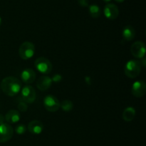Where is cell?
<instances>
[{
  "label": "cell",
  "instance_id": "obj_25",
  "mask_svg": "<svg viewBox=\"0 0 146 146\" xmlns=\"http://www.w3.org/2000/svg\"><path fill=\"white\" fill-rule=\"evenodd\" d=\"M111 0H104V2H106V3H108V2H109V1H111Z\"/></svg>",
  "mask_w": 146,
  "mask_h": 146
},
{
  "label": "cell",
  "instance_id": "obj_23",
  "mask_svg": "<svg viewBox=\"0 0 146 146\" xmlns=\"http://www.w3.org/2000/svg\"><path fill=\"white\" fill-rule=\"evenodd\" d=\"M4 117H3V115H0V125L4 123Z\"/></svg>",
  "mask_w": 146,
  "mask_h": 146
},
{
  "label": "cell",
  "instance_id": "obj_15",
  "mask_svg": "<svg viewBox=\"0 0 146 146\" xmlns=\"http://www.w3.org/2000/svg\"><path fill=\"white\" fill-rule=\"evenodd\" d=\"M123 38L126 41H131L134 39L135 36V29L131 25L125 26L123 29L122 31Z\"/></svg>",
  "mask_w": 146,
  "mask_h": 146
},
{
  "label": "cell",
  "instance_id": "obj_6",
  "mask_svg": "<svg viewBox=\"0 0 146 146\" xmlns=\"http://www.w3.org/2000/svg\"><path fill=\"white\" fill-rule=\"evenodd\" d=\"M14 135V129L9 123L0 125V143H7Z\"/></svg>",
  "mask_w": 146,
  "mask_h": 146
},
{
  "label": "cell",
  "instance_id": "obj_13",
  "mask_svg": "<svg viewBox=\"0 0 146 146\" xmlns=\"http://www.w3.org/2000/svg\"><path fill=\"white\" fill-rule=\"evenodd\" d=\"M52 80L48 76H42L38 79L36 86L41 91H46L48 90L52 84Z\"/></svg>",
  "mask_w": 146,
  "mask_h": 146
},
{
  "label": "cell",
  "instance_id": "obj_10",
  "mask_svg": "<svg viewBox=\"0 0 146 146\" xmlns=\"http://www.w3.org/2000/svg\"><path fill=\"white\" fill-rule=\"evenodd\" d=\"M104 15L110 20H114L118 17L119 10L118 7L114 4H108L104 7Z\"/></svg>",
  "mask_w": 146,
  "mask_h": 146
},
{
  "label": "cell",
  "instance_id": "obj_8",
  "mask_svg": "<svg viewBox=\"0 0 146 146\" xmlns=\"http://www.w3.org/2000/svg\"><path fill=\"white\" fill-rule=\"evenodd\" d=\"M131 54L136 58L142 59L145 57L146 48L144 42L141 41L135 42L131 47Z\"/></svg>",
  "mask_w": 146,
  "mask_h": 146
},
{
  "label": "cell",
  "instance_id": "obj_22",
  "mask_svg": "<svg viewBox=\"0 0 146 146\" xmlns=\"http://www.w3.org/2000/svg\"><path fill=\"white\" fill-rule=\"evenodd\" d=\"M78 4L81 7H86L88 6V0H78Z\"/></svg>",
  "mask_w": 146,
  "mask_h": 146
},
{
  "label": "cell",
  "instance_id": "obj_21",
  "mask_svg": "<svg viewBox=\"0 0 146 146\" xmlns=\"http://www.w3.org/2000/svg\"><path fill=\"white\" fill-rule=\"evenodd\" d=\"M61 79H62V77H61V75H60L59 74H56L55 75H54V77H53V78L51 79V80H52V82H58L61 81Z\"/></svg>",
  "mask_w": 146,
  "mask_h": 146
},
{
  "label": "cell",
  "instance_id": "obj_3",
  "mask_svg": "<svg viewBox=\"0 0 146 146\" xmlns=\"http://www.w3.org/2000/svg\"><path fill=\"white\" fill-rule=\"evenodd\" d=\"M35 53V47L32 42H24L19 49V54L22 60H27L34 56Z\"/></svg>",
  "mask_w": 146,
  "mask_h": 146
},
{
  "label": "cell",
  "instance_id": "obj_1",
  "mask_svg": "<svg viewBox=\"0 0 146 146\" xmlns=\"http://www.w3.org/2000/svg\"><path fill=\"white\" fill-rule=\"evenodd\" d=\"M1 88L6 95L13 97L21 90V82L17 77H7L1 81Z\"/></svg>",
  "mask_w": 146,
  "mask_h": 146
},
{
  "label": "cell",
  "instance_id": "obj_2",
  "mask_svg": "<svg viewBox=\"0 0 146 146\" xmlns=\"http://www.w3.org/2000/svg\"><path fill=\"white\" fill-rule=\"evenodd\" d=\"M141 67L142 64L138 60H129L124 67V73L128 78H135L141 73Z\"/></svg>",
  "mask_w": 146,
  "mask_h": 146
},
{
  "label": "cell",
  "instance_id": "obj_7",
  "mask_svg": "<svg viewBox=\"0 0 146 146\" xmlns=\"http://www.w3.org/2000/svg\"><path fill=\"white\" fill-rule=\"evenodd\" d=\"M21 99L27 103H33L36 97V90L32 86L25 85L21 92Z\"/></svg>",
  "mask_w": 146,
  "mask_h": 146
},
{
  "label": "cell",
  "instance_id": "obj_9",
  "mask_svg": "<svg viewBox=\"0 0 146 146\" xmlns=\"http://www.w3.org/2000/svg\"><path fill=\"white\" fill-rule=\"evenodd\" d=\"M131 93L135 97H143L146 93V84L143 81L138 80L133 84Z\"/></svg>",
  "mask_w": 146,
  "mask_h": 146
},
{
  "label": "cell",
  "instance_id": "obj_26",
  "mask_svg": "<svg viewBox=\"0 0 146 146\" xmlns=\"http://www.w3.org/2000/svg\"><path fill=\"white\" fill-rule=\"evenodd\" d=\"M1 21H2V19H1V17H0V25L1 24Z\"/></svg>",
  "mask_w": 146,
  "mask_h": 146
},
{
  "label": "cell",
  "instance_id": "obj_14",
  "mask_svg": "<svg viewBox=\"0 0 146 146\" xmlns=\"http://www.w3.org/2000/svg\"><path fill=\"white\" fill-rule=\"evenodd\" d=\"M20 118H21V115L18 110H11L7 113L4 120L9 124H14L19 121Z\"/></svg>",
  "mask_w": 146,
  "mask_h": 146
},
{
  "label": "cell",
  "instance_id": "obj_19",
  "mask_svg": "<svg viewBox=\"0 0 146 146\" xmlns=\"http://www.w3.org/2000/svg\"><path fill=\"white\" fill-rule=\"evenodd\" d=\"M27 131V127H26L25 125L22 124H19L16 126L15 127V132L18 135H23L26 133Z\"/></svg>",
  "mask_w": 146,
  "mask_h": 146
},
{
  "label": "cell",
  "instance_id": "obj_24",
  "mask_svg": "<svg viewBox=\"0 0 146 146\" xmlns=\"http://www.w3.org/2000/svg\"><path fill=\"white\" fill-rule=\"evenodd\" d=\"M115 1H117V2H118V3H122V2H123L125 0H115Z\"/></svg>",
  "mask_w": 146,
  "mask_h": 146
},
{
  "label": "cell",
  "instance_id": "obj_17",
  "mask_svg": "<svg viewBox=\"0 0 146 146\" xmlns=\"http://www.w3.org/2000/svg\"><path fill=\"white\" fill-rule=\"evenodd\" d=\"M101 9L96 4L89 6V14L93 18H98L101 15Z\"/></svg>",
  "mask_w": 146,
  "mask_h": 146
},
{
  "label": "cell",
  "instance_id": "obj_18",
  "mask_svg": "<svg viewBox=\"0 0 146 146\" xmlns=\"http://www.w3.org/2000/svg\"><path fill=\"white\" fill-rule=\"evenodd\" d=\"M60 107H61L64 111L65 112H70L71 110H73L74 107V104H73L72 101L69 100H65L62 101V102L60 104Z\"/></svg>",
  "mask_w": 146,
  "mask_h": 146
},
{
  "label": "cell",
  "instance_id": "obj_5",
  "mask_svg": "<svg viewBox=\"0 0 146 146\" xmlns=\"http://www.w3.org/2000/svg\"><path fill=\"white\" fill-rule=\"evenodd\" d=\"M60 102L52 94L46 95L44 99V106L46 110L51 113H54L60 108Z\"/></svg>",
  "mask_w": 146,
  "mask_h": 146
},
{
  "label": "cell",
  "instance_id": "obj_4",
  "mask_svg": "<svg viewBox=\"0 0 146 146\" xmlns=\"http://www.w3.org/2000/svg\"><path fill=\"white\" fill-rule=\"evenodd\" d=\"M34 65L36 70L41 74H48L52 71V64L48 59L44 57L37 58L34 63Z\"/></svg>",
  "mask_w": 146,
  "mask_h": 146
},
{
  "label": "cell",
  "instance_id": "obj_12",
  "mask_svg": "<svg viewBox=\"0 0 146 146\" xmlns=\"http://www.w3.org/2000/svg\"><path fill=\"white\" fill-rule=\"evenodd\" d=\"M44 128V124L41 121L37 120H32L30 122L27 126L29 132L31 134L34 135H39L43 132Z\"/></svg>",
  "mask_w": 146,
  "mask_h": 146
},
{
  "label": "cell",
  "instance_id": "obj_20",
  "mask_svg": "<svg viewBox=\"0 0 146 146\" xmlns=\"http://www.w3.org/2000/svg\"><path fill=\"white\" fill-rule=\"evenodd\" d=\"M19 110L21 112H26L28 109V106H27V103L25 102L24 101L21 100L18 103V105H17Z\"/></svg>",
  "mask_w": 146,
  "mask_h": 146
},
{
  "label": "cell",
  "instance_id": "obj_16",
  "mask_svg": "<svg viewBox=\"0 0 146 146\" xmlns=\"http://www.w3.org/2000/svg\"><path fill=\"white\" fill-rule=\"evenodd\" d=\"M135 116V110L133 107H128L123 110V119L126 122H131L134 119Z\"/></svg>",
  "mask_w": 146,
  "mask_h": 146
},
{
  "label": "cell",
  "instance_id": "obj_11",
  "mask_svg": "<svg viewBox=\"0 0 146 146\" xmlns=\"http://www.w3.org/2000/svg\"><path fill=\"white\" fill-rule=\"evenodd\" d=\"M21 79L26 84H31L34 82L36 77V74L34 70L31 68H27L23 70L21 73Z\"/></svg>",
  "mask_w": 146,
  "mask_h": 146
}]
</instances>
